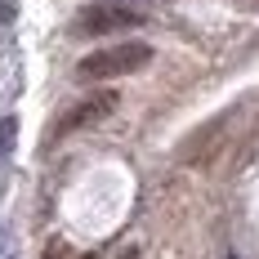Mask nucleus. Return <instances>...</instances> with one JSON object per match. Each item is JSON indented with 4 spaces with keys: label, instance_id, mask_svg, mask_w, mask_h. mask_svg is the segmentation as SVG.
Instances as JSON below:
<instances>
[{
    "label": "nucleus",
    "instance_id": "f257e3e1",
    "mask_svg": "<svg viewBox=\"0 0 259 259\" xmlns=\"http://www.w3.org/2000/svg\"><path fill=\"white\" fill-rule=\"evenodd\" d=\"M152 63V45L148 40H121V45H107L94 50L76 63V80H116V76H134Z\"/></svg>",
    "mask_w": 259,
    "mask_h": 259
},
{
    "label": "nucleus",
    "instance_id": "f03ea898",
    "mask_svg": "<svg viewBox=\"0 0 259 259\" xmlns=\"http://www.w3.org/2000/svg\"><path fill=\"white\" fill-rule=\"evenodd\" d=\"M143 27V14L130 9V5H116V0H94V5H80L76 18H72V31L94 40V36H116V31H134Z\"/></svg>",
    "mask_w": 259,
    "mask_h": 259
},
{
    "label": "nucleus",
    "instance_id": "7ed1b4c3",
    "mask_svg": "<svg viewBox=\"0 0 259 259\" xmlns=\"http://www.w3.org/2000/svg\"><path fill=\"white\" fill-rule=\"evenodd\" d=\"M116 103H121V94H116V90H99V94L80 99L76 107H67V112L54 121V134H50V139L76 134V130H85V125H99L103 116H112V112H116Z\"/></svg>",
    "mask_w": 259,
    "mask_h": 259
},
{
    "label": "nucleus",
    "instance_id": "20e7f679",
    "mask_svg": "<svg viewBox=\"0 0 259 259\" xmlns=\"http://www.w3.org/2000/svg\"><path fill=\"white\" fill-rule=\"evenodd\" d=\"M14 143H18V116H5V121H0V165L9 161Z\"/></svg>",
    "mask_w": 259,
    "mask_h": 259
},
{
    "label": "nucleus",
    "instance_id": "39448f33",
    "mask_svg": "<svg viewBox=\"0 0 259 259\" xmlns=\"http://www.w3.org/2000/svg\"><path fill=\"white\" fill-rule=\"evenodd\" d=\"M45 259H67V246H63V241H54L50 250H45Z\"/></svg>",
    "mask_w": 259,
    "mask_h": 259
},
{
    "label": "nucleus",
    "instance_id": "423d86ee",
    "mask_svg": "<svg viewBox=\"0 0 259 259\" xmlns=\"http://www.w3.org/2000/svg\"><path fill=\"white\" fill-rule=\"evenodd\" d=\"M80 259H99V255H80Z\"/></svg>",
    "mask_w": 259,
    "mask_h": 259
},
{
    "label": "nucleus",
    "instance_id": "0eeeda50",
    "mask_svg": "<svg viewBox=\"0 0 259 259\" xmlns=\"http://www.w3.org/2000/svg\"><path fill=\"white\" fill-rule=\"evenodd\" d=\"M139 5H152V0H139Z\"/></svg>",
    "mask_w": 259,
    "mask_h": 259
}]
</instances>
